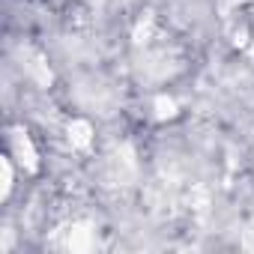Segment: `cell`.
<instances>
[{
    "label": "cell",
    "mask_w": 254,
    "mask_h": 254,
    "mask_svg": "<svg viewBox=\"0 0 254 254\" xmlns=\"http://www.w3.org/2000/svg\"><path fill=\"white\" fill-rule=\"evenodd\" d=\"M12 150H15L18 162H21V165H27V171H36L39 156H36V150H33V144H30L27 132H21V129H15V132H12Z\"/></svg>",
    "instance_id": "6da1fadb"
},
{
    "label": "cell",
    "mask_w": 254,
    "mask_h": 254,
    "mask_svg": "<svg viewBox=\"0 0 254 254\" xmlns=\"http://www.w3.org/2000/svg\"><path fill=\"white\" fill-rule=\"evenodd\" d=\"M69 138H72V144H78V147H87L90 144V126L87 123H72L69 126Z\"/></svg>",
    "instance_id": "7a4b0ae2"
}]
</instances>
